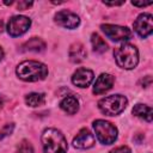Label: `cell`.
<instances>
[{
  "label": "cell",
  "instance_id": "5",
  "mask_svg": "<svg viewBox=\"0 0 153 153\" xmlns=\"http://www.w3.org/2000/svg\"><path fill=\"white\" fill-rule=\"evenodd\" d=\"M93 129L98 141L103 145H111L117 139V128L104 120H97L93 122Z\"/></svg>",
  "mask_w": 153,
  "mask_h": 153
},
{
  "label": "cell",
  "instance_id": "2",
  "mask_svg": "<svg viewBox=\"0 0 153 153\" xmlns=\"http://www.w3.org/2000/svg\"><path fill=\"white\" fill-rule=\"evenodd\" d=\"M17 75L24 81H38L48 75V67L38 61H24L17 67Z\"/></svg>",
  "mask_w": 153,
  "mask_h": 153
},
{
  "label": "cell",
  "instance_id": "21",
  "mask_svg": "<svg viewBox=\"0 0 153 153\" xmlns=\"http://www.w3.org/2000/svg\"><path fill=\"white\" fill-rule=\"evenodd\" d=\"M109 153H131V152H130V148L128 146H120V147L111 149Z\"/></svg>",
  "mask_w": 153,
  "mask_h": 153
},
{
  "label": "cell",
  "instance_id": "7",
  "mask_svg": "<svg viewBox=\"0 0 153 153\" xmlns=\"http://www.w3.org/2000/svg\"><path fill=\"white\" fill-rule=\"evenodd\" d=\"M31 25V20L25 16H14L8 20L7 24V32L12 37L20 36L25 33Z\"/></svg>",
  "mask_w": 153,
  "mask_h": 153
},
{
  "label": "cell",
  "instance_id": "14",
  "mask_svg": "<svg viewBox=\"0 0 153 153\" xmlns=\"http://www.w3.org/2000/svg\"><path fill=\"white\" fill-rule=\"evenodd\" d=\"M60 108L65 112L69 115H74L79 110V102L74 96H67L60 102Z\"/></svg>",
  "mask_w": 153,
  "mask_h": 153
},
{
  "label": "cell",
  "instance_id": "8",
  "mask_svg": "<svg viewBox=\"0 0 153 153\" xmlns=\"http://www.w3.org/2000/svg\"><path fill=\"white\" fill-rule=\"evenodd\" d=\"M54 19H55V23L57 25L66 27V29H75L80 24V18L75 13L67 11V10L59 11L55 14Z\"/></svg>",
  "mask_w": 153,
  "mask_h": 153
},
{
  "label": "cell",
  "instance_id": "13",
  "mask_svg": "<svg viewBox=\"0 0 153 153\" xmlns=\"http://www.w3.org/2000/svg\"><path fill=\"white\" fill-rule=\"evenodd\" d=\"M86 49L84 47V44L76 42V43H73L69 48V60L74 63H79L81 61H84L86 59Z\"/></svg>",
  "mask_w": 153,
  "mask_h": 153
},
{
  "label": "cell",
  "instance_id": "20",
  "mask_svg": "<svg viewBox=\"0 0 153 153\" xmlns=\"http://www.w3.org/2000/svg\"><path fill=\"white\" fill-rule=\"evenodd\" d=\"M13 128H14V124L13 123H10V124H6L4 128L0 129V140L8 136L12 131H13Z\"/></svg>",
  "mask_w": 153,
  "mask_h": 153
},
{
  "label": "cell",
  "instance_id": "4",
  "mask_svg": "<svg viewBox=\"0 0 153 153\" xmlns=\"http://www.w3.org/2000/svg\"><path fill=\"white\" fill-rule=\"evenodd\" d=\"M127 104H128V100L124 96L112 94V96L102 98L98 102V108L103 114L108 116H116L126 109Z\"/></svg>",
  "mask_w": 153,
  "mask_h": 153
},
{
  "label": "cell",
  "instance_id": "24",
  "mask_svg": "<svg viewBox=\"0 0 153 153\" xmlns=\"http://www.w3.org/2000/svg\"><path fill=\"white\" fill-rule=\"evenodd\" d=\"M106 6H120L123 4V1H120V2H104Z\"/></svg>",
  "mask_w": 153,
  "mask_h": 153
},
{
  "label": "cell",
  "instance_id": "22",
  "mask_svg": "<svg viewBox=\"0 0 153 153\" xmlns=\"http://www.w3.org/2000/svg\"><path fill=\"white\" fill-rule=\"evenodd\" d=\"M31 5H32L31 1H19L17 4V7H18V10H27Z\"/></svg>",
  "mask_w": 153,
  "mask_h": 153
},
{
  "label": "cell",
  "instance_id": "27",
  "mask_svg": "<svg viewBox=\"0 0 153 153\" xmlns=\"http://www.w3.org/2000/svg\"><path fill=\"white\" fill-rule=\"evenodd\" d=\"M2 104H4V98H2V96H0V108L2 106Z\"/></svg>",
  "mask_w": 153,
  "mask_h": 153
},
{
  "label": "cell",
  "instance_id": "26",
  "mask_svg": "<svg viewBox=\"0 0 153 153\" xmlns=\"http://www.w3.org/2000/svg\"><path fill=\"white\" fill-rule=\"evenodd\" d=\"M2 57H4V51H2V49H1V47H0V61L2 60Z\"/></svg>",
  "mask_w": 153,
  "mask_h": 153
},
{
  "label": "cell",
  "instance_id": "25",
  "mask_svg": "<svg viewBox=\"0 0 153 153\" xmlns=\"http://www.w3.org/2000/svg\"><path fill=\"white\" fill-rule=\"evenodd\" d=\"M2 30H4V23L2 20H0V32H2Z\"/></svg>",
  "mask_w": 153,
  "mask_h": 153
},
{
  "label": "cell",
  "instance_id": "9",
  "mask_svg": "<svg viewBox=\"0 0 153 153\" xmlns=\"http://www.w3.org/2000/svg\"><path fill=\"white\" fill-rule=\"evenodd\" d=\"M152 20H153V17L149 13H142L136 18V20L134 22V30L139 33V36L145 38L152 33L153 31Z\"/></svg>",
  "mask_w": 153,
  "mask_h": 153
},
{
  "label": "cell",
  "instance_id": "16",
  "mask_svg": "<svg viewBox=\"0 0 153 153\" xmlns=\"http://www.w3.org/2000/svg\"><path fill=\"white\" fill-rule=\"evenodd\" d=\"M45 49V43L38 38V37H32L31 39H29L27 42H25L23 45H22V50L23 51H35V53H38V51H43Z\"/></svg>",
  "mask_w": 153,
  "mask_h": 153
},
{
  "label": "cell",
  "instance_id": "6",
  "mask_svg": "<svg viewBox=\"0 0 153 153\" xmlns=\"http://www.w3.org/2000/svg\"><path fill=\"white\" fill-rule=\"evenodd\" d=\"M103 32L108 38L115 42H124L131 38L133 32L127 26H120V25H112V24H104L100 26Z\"/></svg>",
  "mask_w": 153,
  "mask_h": 153
},
{
  "label": "cell",
  "instance_id": "12",
  "mask_svg": "<svg viewBox=\"0 0 153 153\" xmlns=\"http://www.w3.org/2000/svg\"><path fill=\"white\" fill-rule=\"evenodd\" d=\"M114 81H115V78L112 75H110L108 73L100 74L93 85V93H96V94L105 93L106 91H109L112 87Z\"/></svg>",
  "mask_w": 153,
  "mask_h": 153
},
{
  "label": "cell",
  "instance_id": "17",
  "mask_svg": "<svg viewBox=\"0 0 153 153\" xmlns=\"http://www.w3.org/2000/svg\"><path fill=\"white\" fill-rule=\"evenodd\" d=\"M25 102L29 106H32V108H36V106H41L44 104L45 102V97L43 93H37V92H32V93H29L26 97H25Z\"/></svg>",
  "mask_w": 153,
  "mask_h": 153
},
{
  "label": "cell",
  "instance_id": "23",
  "mask_svg": "<svg viewBox=\"0 0 153 153\" xmlns=\"http://www.w3.org/2000/svg\"><path fill=\"white\" fill-rule=\"evenodd\" d=\"M131 4H133L134 6H140V7H142V6H148V5H151L152 1H148V2H137V1H133Z\"/></svg>",
  "mask_w": 153,
  "mask_h": 153
},
{
  "label": "cell",
  "instance_id": "11",
  "mask_svg": "<svg viewBox=\"0 0 153 153\" xmlns=\"http://www.w3.org/2000/svg\"><path fill=\"white\" fill-rule=\"evenodd\" d=\"M93 72L87 68H79L72 75V82L78 87H87L93 81Z\"/></svg>",
  "mask_w": 153,
  "mask_h": 153
},
{
  "label": "cell",
  "instance_id": "18",
  "mask_svg": "<svg viewBox=\"0 0 153 153\" xmlns=\"http://www.w3.org/2000/svg\"><path fill=\"white\" fill-rule=\"evenodd\" d=\"M91 43H92V48L96 53H104L108 50V44L98 33H92Z\"/></svg>",
  "mask_w": 153,
  "mask_h": 153
},
{
  "label": "cell",
  "instance_id": "10",
  "mask_svg": "<svg viewBox=\"0 0 153 153\" xmlns=\"http://www.w3.org/2000/svg\"><path fill=\"white\" fill-rule=\"evenodd\" d=\"M96 142V139L93 136V134H91V131L86 128L81 129L73 139V146L75 148H79V149H87V148H91L93 147Z\"/></svg>",
  "mask_w": 153,
  "mask_h": 153
},
{
  "label": "cell",
  "instance_id": "15",
  "mask_svg": "<svg viewBox=\"0 0 153 153\" xmlns=\"http://www.w3.org/2000/svg\"><path fill=\"white\" fill-rule=\"evenodd\" d=\"M133 114L136 117H139L146 122H152L153 111H152V108L146 105V104H136L133 108Z\"/></svg>",
  "mask_w": 153,
  "mask_h": 153
},
{
  "label": "cell",
  "instance_id": "3",
  "mask_svg": "<svg viewBox=\"0 0 153 153\" xmlns=\"http://www.w3.org/2000/svg\"><path fill=\"white\" fill-rule=\"evenodd\" d=\"M116 63L124 69H133L139 62V51L135 45L123 43L114 51Z\"/></svg>",
  "mask_w": 153,
  "mask_h": 153
},
{
  "label": "cell",
  "instance_id": "1",
  "mask_svg": "<svg viewBox=\"0 0 153 153\" xmlns=\"http://www.w3.org/2000/svg\"><path fill=\"white\" fill-rule=\"evenodd\" d=\"M41 141L44 153H67V141L63 134L55 128L45 129L41 136Z\"/></svg>",
  "mask_w": 153,
  "mask_h": 153
},
{
  "label": "cell",
  "instance_id": "19",
  "mask_svg": "<svg viewBox=\"0 0 153 153\" xmlns=\"http://www.w3.org/2000/svg\"><path fill=\"white\" fill-rule=\"evenodd\" d=\"M17 153H33V148L31 146V143L26 140L22 141L18 146V149H17Z\"/></svg>",
  "mask_w": 153,
  "mask_h": 153
}]
</instances>
